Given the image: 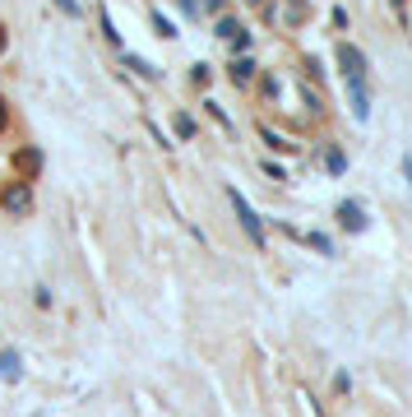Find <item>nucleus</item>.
<instances>
[{
	"instance_id": "nucleus-1",
	"label": "nucleus",
	"mask_w": 412,
	"mask_h": 417,
	"mask_svg": "<svg viewBox=\"0 0 412 417\" xmlns=\"http://www.w3.org/2000/svg\"><path fill=\"white\" fill-rule=\"evenodd\" d=\"M338 65L348 75V89H366V56H362V46L338 42Z\"/></svg>"
},
{
	"instance_id": "nucleus-2",
	"label": "nucleus",
	"mask_w": 412,
	"mask_h": 417,
	"mask_svg": "<svg viewBox=\"0 0 412 417\" xmlns=\"http://www.w3.org/2000/svg\"><path fill=\"white\" fill-rule=\"evenodd\" d=\"M227 200H232V209H236V218H241V228H245V237L255 241V246H264V223H260V214L245 204V195L241 190H227Z\"/></svg>"
},
{
	"instance_id": "nucleus-3",
	"label": "nucleus",
	"mask_w": 412,
	"mask_h": 417,
	"mask_svg": "<svg viewBox=\"0 0 412 417\" xmlns=\"http://www.w3.org/2000/svg\"><path fill=\"white\" fill-rule=\"evenodd\" d=\"M28 204H32L28 181H15V185H5V190H0V209H10V214H28Z\"/></svg>"
},
{
	"instance_id": "nucleus-4",
	"label": "nucleus",
	"mask_w": 412,
	"mask_h": 417,
	"mask_svg": "<svg viewBox=\"0 0 412 417\" xmlns=\"http://www.w3.org/2000/svg\"><path fill=\"white\" fill-rule=\"evenodd\" d=\"M338 223H343L348 232H362V228H366V209H362L357 200H343V204H338Z\"/></svg>"
},
{
	"instance_id": "nucleus-5",
	"label": "nucleus",
	"mask_w": 412,
	"mask_h": 417,
	"mask_svg": "<svg viewBox=\"0 0 412 417\" xmlns=\"http://www.w3.org/2000/svg\"><path fill=\"white\" fill-rule=\"evenodd\" d=\"M324 167H329V172L338 176V172H348V158L338 154V149H329V154H324Z\"/></svg>"
},
{
	"instance_id": "nucleus-6",
	"label": "nucleus",
	"mask_w": 412,
	"mask_h": 417,
	"mask_svg": "<svg viewBox=\"0 0 412 417\" xmlns=\"http://www.w3.org/2000/svg\"><path fill=\"white\" fill-rule=\"evenodd\" d=\"M250 75H255V65H250V61H236V65H232V79H236V84H250Z\"/></svg>"
},
{
	"instance_id": "nucleus-7",
	"label": "nucleus",
	"mask_w": 412,
	"mask_h": 417,
	"mask_svg": "<svg viewBox=\"0 0 412 417\" xmlns=\"http://www.w3.org/2000/svg\"><path fill=\"white\" fill-rule=\"evenodd\" d=\"M218 37H232V42H236V37H241V24H232V19H218Z\"/></svg>"
},
{
	"instance_id": "nucleus-8",
	"label": "nucleus",
	"mask_w": 412,
	"mask_h": 417,
	"mask_svg": "<svg viewBox=\"0 0 412 417\" xmlns=\"http://www.w3.org/2000/svg\"><path fill=\"white\" fill-rule=\"evenodd\" d=\"M19 167H24V172L42 167V154H32V149H24V154H19Z\"/></svg>"
},
{
	"instance_id": "nucleus-9",
	"label": "nucleus",
	"mask_w": 412,
	"mask_h": 417,
	"mask_svg": "<svg viewBox=\"0 0 412 417\" xmlns=\"http://www.w3.org/2000/svg\"><path fill=\"white\" fill-rule=\"evenodd\" d=\"M176 135L190 139V135H195V121H190V116H176Z\"/></svg>"
},
{
	"instance_id": "nucleus-10",
	"label": "nucleus",
	"mask_w": 412,
	"mask_h": 417,
	"mask_svg": "<svg viewBox=\"0 0 412 417\" xmlns=\"http://www.w3.org/2000/svg\"><path fill=\"white\" fill-rule=\"evenodd\" d=\"M56 5H61L65 15H79V0H56Z\"/></svg>"
},
{
	"instance_id": "nucleus-11",
	"label": "nucleus",
	"mask_w": 412,
	"mask_h": 417,
	"mask_svg": "<svg viewBox=\"0 0 412 417\" xmlns=\"http://www.w3.org/2000/svg\"><path fill=\"white\" fill-rule=\"evenodd\" d=\"M204 10H223V0H204Z\"/></svg>"
},
{
	"instance_id": "nucleus-12",
	"label": "nucleus",
	"mask_w": 412,
	"mask_h": 417,
	"mask_svg": "<svg viewBox=\"0 0 412 417\" xmlns=\"http://www.w3.org/2000/svg\"><path fill=\"white\" fill-rule=\"evenodd\" d=\"M389 5H394V10H398V15H403V10H408V0H389Z\"/></svg>"
},
{
	"instance_id": "nucleus-13",
	"label": "nucleus",
	"mask_w": 412,
	"mask_h": 417,
	"mask_svg": "<svg viewBox=\"0 0 412 417\" xmlns=\"http://www.w3.org/2000/svg\"><path fill=\"white\" fill-rule=\"evenodd\" d=\"M0 130H5V102H0Z\"/></svg>"
},
{
	"instance_id": "nucleus-14",
	"label": "nucleus",
	"mask_w": 412,
	"mask_h": 417,
	"mask_svg": "<svg viewBox=\"0 0 412 417\" xmlns=\"http://www.w3.org/2000/svg\"><path fill=\"white\" fill-rule=\"evenodd\" d=\"M250 5H260V0H250Z\"/></svg>"
}]
</instances>
